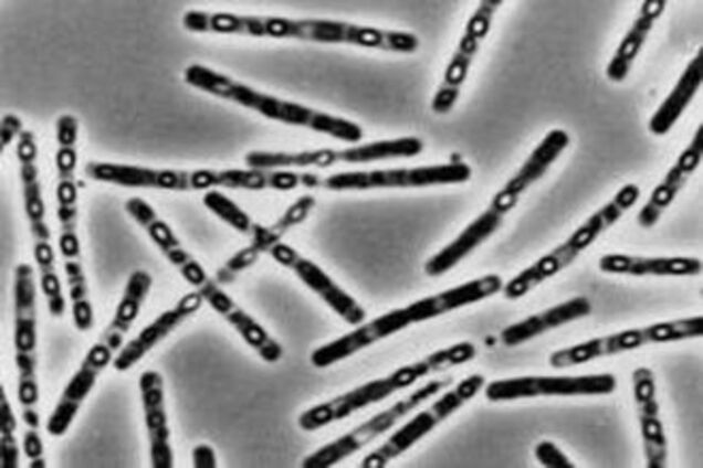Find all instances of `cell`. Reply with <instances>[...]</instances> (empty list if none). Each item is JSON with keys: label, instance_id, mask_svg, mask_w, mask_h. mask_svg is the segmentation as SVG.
<instances>
[{"label": "cell", "instance_id": "8", "mask_svg": "<svg viewBox=\"0 0 703 468\" xmlns=\"http://www.w3.org/2000/svg\"><path fill=\"white\" fill-rule=\"evenodd\" d=\"M617 386L611 373L585 375H528L490 382L485 387L489 401H512L536 396H578L610 394Z\"/></svg>", "mask_w": 703, "mask_h": 468}, {"label": "cell", "instance_id": "14", "mask_svg": "<svg viewBox=\"0 0 703 468\" xmlns=\"http://www.w3.org/2000/svg\"><path fill=\"white\" fill-rule=\"evenodd\" d=\"M703 152V126L700 125L686 148L679 155L662 181L653 189L638 213L641 227H652L700 164Z\"/></svg>", "mask_w": 703, "mask_h": 468}, {"label": "cell", "instance_id": "6", "mask_svg": "<svg viewBox=\"0 0 703 468\" xmlns=\"http://www.w3.org/2000/svg\"><path fill=\"white\" fill-rule=\"evenodd\" d=\"M452 377L432 380L396 402L390 407L377 413L366 422L339 436L335 440L319 447L302 461L304 468H328L349 457L381 434L389 430L422 402L448 386Z\"/></svg>", "mask_w": 703, "mask_h": 468}, {"label": "cell", "instance_id": "20", "mask_svg": "<svg viewBox=\"0 0 703 468\" xmlns=\"http://www.w3.org/2000/svg\"><path fill=\"white\" fill-rule=\"evenodd\" d=\"M667 2L663 0L644 1L608 63L606 74L612 82L623 81L640 53L655 21L662 15Z\"/></svg>", "mask_w": 703, "mask_h": 468}, {"label": "cell", "instance_id": "17", "mask_svg": "<svg viewBox=\"0 0 703 468\" xmlns=\"http://www.w3.org/2000/svg\"><path fill=\"white\" fill-rule=\"evenodd\" d=\"M590 312L591 302L586 297H574L510 325L502 330L501 340L507 347H515L548 330L584 318Z\"/></svg>", "mask_w": 703, "mask_h": 468}, {"label": "cell", "instance_id": "12", "mask_svg": "<svg viewBox=\"0 0 703 468\" xmlns=\"http://www.w3.org/2000/svg\"><path fill=\"white\" fill-rule=\"evenodd\" d=\"M413 323L408 307L390 310L355 330L333 340L311 354V362L316 368H326L344 360L357 351L387 338Z\"/></svg>", "mask_w": 703, "mask_h": 468}, {"label": "cell", "instance_id": "2", "mask_svg": "<svg viewBox=\"0 0 703 468\" xmlns=\"http://www.w3.org/2000/svg\"><path fill=\"white\" fill-rule=\"evenodd\" d=\"M476 354L473 343L463 341L439 349L422 360L402 365L385 377L366 382L339 396L304 411L297 419L306 432L316 430L333 422L344 419L354 412L381 402L395 392L406 389L431 372H439L463 364Z\"/></svg>", "mask_w": 703, "mask_h": 468}, {"label": "cell", "instance_id": "21", "mask_svg": "<svg viewBox=\"0 0 703 468\" xmlns=\"http://www.w3.org/2000/svg\"><path fill=\"white\" fill-rule=\"evenodd\" d=\"M703 78V50L699 49L679 77L676 84L658 107L649 121V129L657 136L665 135L686 109Z\"/></svg>", "mask_w": 703, "mask_h": 468}, {"label": "cell", "instance_id": "25", "mask_svg": "<svg viewBox=\"0 0 703 468\" xmlns=\"http://www.w3.org/2000/svg\"><path fill=\"white\" fill-rule=\"evenodd\" d=\"M217 311L235 327L264 361L276 362L280 360L283 353L282 347L256 321L239 309L231 299H227Z\"/></svg>", "mask_w": 703, "mask_h": 468}, {"label": "cell", "instance_id": "18", "mask_svg": "<svg viewBox=\"0 0 703 468\" xmlns=\"http://www.w3.org/2000/svg\"><path fill=\"white\" fill-rule=\"evenodd\" d=\"M640 195V189L633 183L623 185L615 196L591 214L568 240L560 244L564 252L576 259L577 256L589 247L605 231L612 226L625 212H627Z\"/></svg>", "mask_w": 703, "mask_h": 468}, {"label": "cell", "instance_id": "24", "mask_svg": "<svg viewBox=\"0 0 703 468\" xmlns=\"http://www.w3.org/2000/svg\"><path fill=\"white\" fill-rule=\"evenodd\" d=\"M314 204L315 199L313 195H302L271 226L264 227L256 224L252 232L250 251L256 257L263 252H270L273 246L280 243V240L290 228L306 219Z\"/></svg>", "mask_w": 703, "mask_h": 468}, {"label": "cell", "instance_id": "38", "mask_svg": "<svg viewBox=\"0 0 703 468\" xmlns=\"http://www.w3.org/2000/svg\"><path fill=\"white\" fill-rule=\"evenodd\" d=\"M34 394L35 393L33 386L29 384H27L21 391L22 400L27 401V403H30L34 400Z\"/></svg>", "mask_w": 703, "mask_h": 468}, {"label": "cell", "instance_id": "31", "mask_svg": "<svg viewBox=\"0 0 703 468\" xmlns=\"http://www.w3.org/2000/svg\"><path fill=\"white\" fill-rule=\"evenodd\" d=\"M127 209L139 223L146 226L157 217L154 210L139 199L130 200Z\"/></svg>", "mask_w": 703, "mask_h": 468}, {"label": "cell", "instance_id": "7", "mask_svg": "<svg viewBox=\"0 0 703 468\" xmlns=\"http://www.w3.org/2000/svg\"><path fill=\"white\" fill-rule=\"evenodd\" d=\"M485 379L481 374H471L444 393L431 406L416 414L398 428L380 447L364 457L363 468H382L391 459L405 453L415 443L424 437L439 423L459 410L482 389Z\"/></svg>", "mask_w": 703, "mask_h": 468}, {"label": "cell", "instance_id": "23", "mask_svg": "<svg viewBox=\"0 0 703 468\" xmlns=\"http://www.w3.org/2000/svg\"><path fill=\"white\" fill-rule=\"evenodd\" d=\"M200 304V294L190 292L182 297L175 308L161 313L151 325L143 330L136 341L129 343V345L116 361L117 368H127L134 361L139 359L147 350H149L156 342L161 340L186 317L196 311L199 308Z\"/></svg>", "mask_w": 703, "mask_h": 468}, {"label": "cell", "instance_id": "28", "mask_svg": "<svg viewBox=\"0 0 703 468\" xmlns=\"http://www.w3.org/2000/svg\"><path fill=\"white\" fill-rule=\"evenodd\" d=\"M147 227L151 237L160 246L165 254L180 246L168 225L162 221H159L157 217L154 219Z\"/></svg>", "mask_w": 703, "mask_h": 468}, {"label": "cell", "instance_id": "10", "mask_svg": "<svg viewBox=\"0 0 703 468\" xmlns=\"http://www.w3.org/2000/svg\"><path fill=\"white\" fill-rule=\"evenodd\" d=\"M568 143L569 136L565 130H550L515 174L494 194L487 209L480 215L499 228L505 214L518 202L521 194L545 174Z\"/></svg>", "mask_w": 703, "mask_h": 468}, {"label": "cell", "instance_id": "11", "mask_svg": "<svg viewBox=\"0 0 703 468\" xmlns=\"http://www.w3.org/2000/svg\"><path fill=\"white\" fill-rule=\"evenodd\" d=\"M269 253L277 263L291 268L346 322L358 325L365 320L366 311L315 263L301 256L294 248L283 243L273 246Z\"/></svg>", "mask_w": 703, "mask_h": 468}, {"label": "cell", "instance_id": "4", "mask_svg": "<svg viewBox=\"0 0 703 468\" xmlns=\"http://www.w3.org/2000/svg\"><path fill=\"white\" fill-rule=\"evenodd\" d=\"M472 170L464 162L436 164L418 168L380 169L371 171H349L319 177L314 173H300V184L307 188L328 190H367L375 188H418L436 184L465 182Z\"/></svg>", "mask_w": 703, "mask_h": 468}, {"label": "cell", "instance_id": "37", "mask_svg": "<svg viewBox=\"0 0 703 468\" xmlns=\"http://www.w3.org/2000/svg\"><path fill=\"white\" fill-rule=\"evenodd\" d=\"M74 194L73 188L70 184H64L61 187L60 195L63 202H69L72 200Z\"/></svg>", "mask_w": 703, "mask_h": 468}, {"label": "cell", "instance_id": "19", "mask_svg": "<svg viewBox=\"0 0 703 468\" xmlns=\"http://www.w3.org/2000/svg\"><path fill=\"white\" fill-rule=\"evenodd\" d=\"M599 269L608 274L631 276H695L702 270L696 257H643L626 254H606L598 262Z\"/></svg>", "mask_w": 703, "mask_h": 468}, {"label": "cell", "instance_id": "36", "mask_svg": "<svg viewBox=\"0 0 703 468\" xmlns=\"http://www.w3.org/2000/svg\"><path fill=\"white\" fill-rule=\"evenodd\" d=\"M62 247L64 253L74 254L76 251V243L72 236H65L62 240Z\"/></svg>", "mask_w": 703, "mask_h": 468}, {"label": "cell", "instance_id": "39", "mask_svg": "<svg viewBox=\"0 0 703 468\" xmlns=\"http://www.w3.org/2000/svg\"><path fill=\"white\" fill-rule=\"evenodd\" d=\"M20 153H21V157L24 158V160H28V159L32 158V156H33V147H32V145L29 141H24V143L21 145Z\"/></svg>", "mask_w": 703, "mask_h": 468}, {"label": "cell", "instance_id": "33", "mask_svg": "<svg viewBox=\"0 0 703 468\" xmlns=\"http://www.w3.org/2000/svg\"><path fill=\"white\" fill-rule=\"evenodd\" d=\"M76 134V124L73 117L63 116L59 120V140L63 145H70L74 141Z\"/></svg>", "mask_w": 703, "mask_h": 468}, {"label": "cell", "instance_id": "16", "mask_svg": "<svg viewBox=\"0 0 703 468\" xmlns=\"http://www.w3.org/2000/svg\"><path fill=\"white\" fill-rule=\"evenodd\" d=\"M309 41L318 43H348L364 47L399 52L402 34L394 30L361 26L343 21L309 19Z\"/></svg>", "mask_w": 703, "mask_h": 468}, {"label": "cell", "instance_id": "35", "mask_svg": "<svg viewBox=\"0 0 703 468\" xmlns=\"http://www.w3.org/2000/svg\"><path fill=\"white\" fill-rule=\"evenodd\" d=\"M74 162V153L69 150H62L59 153V164L62 169H70L73 166Z\"/></svg>", "mask_w": 703, "mask_h": 468}, {"label": "cell", "instance_id": "27", "mask_svg": "<svg viewBox=\"0 0 703 468\" xmlns=\"http://www.w3.org/2000/svg\"><path fill=\"white\" fill-rule=\"evenodd\" d=\"M537 460L548 468H574L575 465L566 455L552 442L543 440L535 447Z\"/></svg>", "mask_w": 703, "mask_h": 468}, {"label": "cell", "instance_id": "34", "mask_svg": "<svg viewBox=\"0 0 703 468\" xmlns=\"http://www.w3.org/2000/svg\"><path fill=\"white\" fill-rule=\"evenodd\" d=\"M25 451L29 456H38L41 453V444L38 436L33 433L25 438Z\"/></svg>", "mask_w": 703, "mask_h": 468}, {"label": "cell", "instance_id": "26", "mask_svg": "<svg viewBox=\"0 0 703 468\" xmlns=\"http://www.w3.org/2000/svg\"><path fill=\"white\" fill-rule=\"evenodd\" d=\"M204 205L235 230L252 234L255 223L233 201L218 191H209L203 196Z\"/></svg>", "mask_w": 703, "mask_h": 468}, {"label": "cell", "instance_id": "29", "mask_svg": "<svg viewBox=\"0 0 703 468\" xmlns=\"http://www.w3.org/2000/svg\"><path fill=\"white\" fill-rule=\"evenodd\" d=\"M76 408V402H63L61 405H59L56 412L49 423V430L55 435L63 433L70 424Z\"/></svg>", "mask_w": 703, "mask_h": 468}, {"label": "cell", "instance_id": "30", "mask_svg": "<svg viewBox=\"0 0 703 468\" xmlns=\"http://www.w3.org/2000/svg\"><path fill=\"white\" fill-rule=\"evenodd\" d=\"M94 382V374L90 370L81 371L69 384L65 396L78 401L81 400L90 390Z\"/></svg>", "mask_w": 703, "mask_h": 468}, {"label": "cell", "instance_id": "42", "mask_svg": "<svg viewBox=\"0 0 703 468\" xmlns=\"http://www.w3.org/2000/svg\"><path fill=\"white\" fill-rule=\"evenodd\" d=\"M24 418L31 426H36L38 416H36V414L34 412H32V411L25 412Z\"/></svg>", "mask_w": 703, "mask_h": 468}, {"label": "cell", "instance_id": "15", "mask_svg": "<svg viewBox=\"0 0 703 468\" xmlns=\"http://www.w3.org/2000/svg\"><path fill=\"white\" fill-rule=\"evenodd\" d=\"M503 287L502 278L489 274L408 305L413 322L427 321L454 309L478 302Z\"/></svg>", "mask_w": 703, "mask_h": 468}, {"label": "cell", "instance_id": "1", "mask_svg": "<svg viewBox=\"0 0 703 468\" xmlns=\"http://www.w3.org/2000/svg\"><path fill=\"white\" fill-rule=\"evenodd\" d=\"M183 78L192 87L254 109L266 118L308 127L347 142L363 138L361 128L353 121L263 94L207 66L189 65Z\"/></svg>", "mask_w": 703, "mask_h": 468}, {"label": "cell", "instance_id": "3", "mask_svg": "<svg viewBox=\"0 0 703 468\" xmlns=\"http://www.w3.org/2000/svg\"><path fill=\"white\" fill-rule=\"evenodd\" d=\"M702 334V316L660 321L641 328H631L591 338L559 349L549 355V364L555 369H563L636 350L647 344L675 342L699 338Z\"/></svg>", "mask_w": 703, "mask_h": 468}, {"label": "cell", "instance_id": "13", "mask_svg": "<svg viewBox=\"0 0 703 468\" xmlns=\"http://www.w3.org/2000/svg\"><path fill=\"white\" fill-rule=\"evenodd\" d=\"M631 380L647 466L649 468H664L668 445L663 424L659 416L654 374L649 368L639 366L633 370Z\"/></svg>", "mask_w": 703, "mask_h": 468}, {"label": "cell", "instance_id": "5", "mask_svg": "<svg viewBox=\"0 0 703 468\" xmlns=\"http://www.w3.org/2000/svg\"><path fill=\"white\" fill-rule=\"evenodd\" d=\"M423 143L416 137L380 140L342 150L322 148L300 152L251 151L245 162L252 169L326 168L338 162H369L375 160L407 158L419 155Z\"/></svg>", "mask_w": 703, "mask_h": 468}, {"label": "cell", "instance_id": "40", "mask_svg": "<svg viewBox=\"0 0 703 468\" xmlns=\"http://www.w3.org/2000/svg\"><path fill=\"white\" fill-rule=\"evenodd\" d=\"M77 309V308H76ZM88 310L87 307L82 304L76 310V319H78L80 323H84L88 321Z\"/></svg>", "mask_w": 703, "mask_h": 468}, {"label": "cell", "instance_id": "9", "mask_svg": "<svg viewBox=\"0 0 703 468\" xmlns=\"http://www.w3.org/2000/svg\"><path fill=\"white\" fill-rule=\"evenodd\" d=\"M501 4H503L502 0H483L469 19L464 34L432 99L431 108L434 113L445 114L454 106L474 55L487 35L492 19Z\"/></svg>", "mask_w": 703, "mask_h": 468}, {"label": "cell", "instance_id": "32", "mask_svg": "<svg viewBox=\"0 0 703 468\" xmlns=\"http://www.w3.org/2000/svg\"><path fill=\"white\" fill-rule=\"evenodd\" d=\"M195 467L213 468L216 467V455L213 449L208 445H198L192 451Z\"/></svg>", "mask_w": 703, "mask_h": 468}, {"label": "cell", "instance_id": "22", "mask_svg": "<svg viewBox=\"0 0 703 468\" xmlns=\"http://www.w3.org/2000/svg\"><path fill=\"white\" fill-rule=\"evenodd\" d=\"M140 384L150 433L153 464L157 468H169L172 466V453L168 443L161 377L156 372H147Z\"/></svg>", "mask_w": 703, "mask_h": 468}, {"label": "cell", "instance_id": "41", "mask_svg": "<svg viewBox=\"0 0 703 468\" xmlns=\"http://www.w3.org/2000/svg\"><path fill=\"white\" fill-rule=\"evenodd\" d=\"M38 255L40 257V259H43V262H48L50 259V249L48 246L42 245L38 248Z\"/></svg>", "mask_w": 703, "mask_h": 468}]
</instances>
